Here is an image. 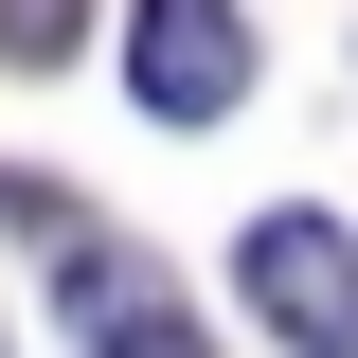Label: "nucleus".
Wrapping results in <instances>:
<instances>
[{
  "mask_svg": "<svg viewBox=\"0 0 358 358\" xmlns=\"http://www.w3.org/2000/svg\"><path fill=\"white\" fill-rule=\"evenodd\" d=\"M233 287H251V322H268V341L358 358V233H341V215H251Z\"/></svg>",
  "mask_w": 358,
  "mask_h": 358,
  "instance_id": "obj_1",
  "label": "nucleus"
},
{
  "mask_svg": "<svg viewBox=\"0 0 358 358\" xmlns=\"http://www.w3.org/2000/svg\"><path fill=\"white\" fill-rule=\"evenodd\" d=\"M54 305H72V341H90V358H215L197 322L162 305V268H143V251H108V233H72V268H54Z\"/></svg>",
  "mask_w": 358,
  "mask_h": 358,
  "instance_id": "obj_3",
  "label": "nucleus"
},
{
  "mask_svg": "<svg viewBox=\"0 0 358 358\" xmlns=\"http://www.w3.org/2000/svg\"><path fill=\"white\" fill-rule=\"evenodd\" d=\"M126 90L162 126H215L233 90H251V18L233 0H126Z\"/></svg>",
  "mask_w": 358,
  "mask_h": 358,
  "instance_id": "obj_2",
  "label": "nucleus"
},
{
  "mask_svg": "<svg viewBox=\"0 0 358 358\" xmlns=\"http://www.w3.org/2000/svg\"><path fill=\"white\" fill-rule=\"evenodd\" d=\"M72 36H90V0H0V54H18V72H54Z\"/></svg>",
  "mask_w": 358,
  "mask_h": 358,
  "instance_id": "obj_4",
  "label": "nucleus"
}]
</instances>
